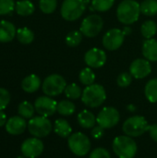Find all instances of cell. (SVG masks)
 <instances>
[{"label": "cell", "instance_id": "4fadbf2b", "mask_svg": "<svg viewBox=\"0 0 157 158\" xmlns=\"http://www.w3.org/2000/svg\"><path fill=\"white\" fill-rule=\"evenodd\" d=\"M35 111L43 117L53 116L57 109V102L50 96H40L34 102Z\"/></svg>", "mask_w": 157, "mask_h": 158}, {"label": "cell", "instance_id": "f546056e", "mask_svg": "<svg viewBox=\"0 0 157 158\" xmlns=\"http://www.w3.org/2000/svg\"><path fill=\"white\" fill-rule=\"evenodd\" d=\"M64 93H65L66 97L70 100H77V99L81 98L82 95L81 88L76 83H70V84L67 85Z\"/></svg>", "mask_w": 157, "mask_h": 158}, {"label": "cell", "instance_id": "8d00e7d4", "mask_svg": "<svg viewBox=\"0 0 157 158\" xmlns=\"http://www.w3.org/2000/svg\"><path fill=\"white\" fill-rule=\"evenodd\" d=\"M89 158H111V155L108 150L102 147H98L90 153Z\"/></svg>", "mask_w": 157, "mask_h": 158}, {"label": "cell", "instance_id": "e0dca14e", "mask_svg": "<svg viewBox=\"0 0 157 158\" xmlns=\"http://www.w3.org/2000/svg\"><path fill=\"white\" fill-rule=\"evenodd\" d=\"M17 33L15 26L6 20L0 21V43H8L12 41Z\"/></svg>", "mask_w": 157, "mask_h": 158}, {"label": "cell", "instance_id": "2e32d148", "mask_svg": "<svg viewBox=\"0 0 157 158\" xmlns=\"http://www.w3.org/2000/svg\"><path fill=\"white\" fill-rule=\"evenodd\" d=\"M28 124L24 118L20 116L11 117L6 123V131L11 135H19L23 133Z\"/></svg>", "mask_w": 157, "mask_h": 158}, {"label": "cell", "instance_id": "f1b7e54d", "mask_svg": "<svg viewBox=\"0 0 157 158\" xmlns=\"http://www.w3.org/2000/svg\"><path fill=\"white\" fill-rule=\"evenodd\" d=\"M79 80L83 85L89 86V85H92L94 83L95 74L92 70L91 68H85L81 70L80 74H79Z\"/></svg>", "mask_w": 157, "mask_h": 158}, {"label": "cell", "instance_id": "ac0fdd59", "mask_svg": "<svg viewBox=\"0 0 157 158\" xmlns=\"http://www.w3.org/2000/svg\"><path fill=\"white\" fill-rule=\"evenodd\" d=\"M142 50L145 59L152 62L157 61V41L155 39H146L143 44Z\"/></svg>", "mask_w": 157, "mask_h": 158}, {"label": "cell", "instance_id": "3957f363", "mask_svg": "<svg viewBox=\"0 0 157 158\" xmlns=\"http://www.w3.org/2000/svg\"><path fill=\"white\" fill-rule=\"evenodd\" d=\"M106 99V93L103 85L93 83L86 86L82 91L81 101L90 108H96L101 106Z\"/></svg>", "mask_w": 157, "mask_h": 158}, {"label": "cell", "instance_id": "74e56055", "mask_svg": "<svg viewBox=\"0 0 157 158\" xmlns=\"http://www.w3.org/2000/svg\"><path fill=\"white\" fill-rule=\"evenodd\" d=\"M105 135V129L102 128L101 126L97 125V126H94L92 131H91V136L93 137L94 139H101L103 136Z\"/></svg>", "mask_w": 157, "mask_h": 158}, {"label": "cell", "instance_id": "5bb4252c", "mask_svg": "<svg viewBox=\"0 0 157 158\" xmlns=\"http://www.w3.org/2000/svg\"><path fill=\"white\" fill-rule=\"evenodd\" d=\"M84 61L89 68L99 69L106 62V54L103 49L92 48L84 55Z\"/></svg>", "mask_w": 157, "mask_h": 158}, {"label": "cell", "instance_id": "836d02e7", "mask_svg": "<svg viewBox=\"0 0 157 158\" xmlns=\"http://www.w3.org/2000/svg\"><path fill=\"white\" fill-rule=\"evenodd\" d=\"M133 77L130 73L129 72H122L118 75L117 79V83L119 87L121 88H126L130 86L132 82Z\"/></svg>", "mask_w": 157, "mask_h": 158}, {"label": "cell", "instance_id": "b9f144b4", "mask_svg": "<svg viewBox=\"0 0 157 158\" xmlns=\"http://www.w3.org/2000/svg\"><path fill=\"white\" fill-rule=\"evenodd\" d=\"M127 108H128V110H130V112H134V111L136 110V107H135L133 105H130Z\"/></svg>", "mask_w": 157, "mask_h": 158}, {"label": "cell", "instance_id": "ffe728a7", "mask_svg": "<svg viewBox=\"0 0 157 158\" xmlns=\"http://www.w3.org/2000/svg\"><path fill=\"white\" fill-rule=\"evenodd\" d=\"M40 86H41V80L35 74H31L25 77L21 81L22 90L28 94H32L38 91Z\"/></svg>", "mask_w": 157, "mask_h": 158}, {"label": "cell", "instance_id": "9c48e42d", "mask_svg": "<svg viewBox=\"0 0 157 158\" xmlns=\"http://www.w3.org/2000/svg\"><path fill=\"white\" fill-rule=\"evenodd\" d=\"M104 27V20L99 15H89L87 16L81 24L80 31L81 33L89 38H93L100 33Z\"/></svg>", "mask_w": 157, "mask_h": 158}, {"label": "cell", "instance_id": "1f68e13d", "mask_svg": "<svg viewBox=\"0 0 157 158\" xmlns=\"http://www.w3.org/2000/svg\"><path fill=\"white\" fill-rule=\"evenodd\" d=\"M115 3V0H92V7L99 12L109 10Z\"/></svg>", "mask_w": 157, "mask_h": 158}, {"label": "cell", "instance_id": "52a82bcc", "mask_svg": "<svg viewBox=\"0 0 157 158\" xmlns=\"http://www.w3.org/2000/svg\"><path fill=\"white\" fill-rule=\"evenodd\" d=\"M28 131L29 132L36 138H44L48 136L52 130L53 125L52 122L45 117L37 116L31 118L28 122Z\"/></svg>", "mask_w": 157, "mask_h": 158}, {"label": "cell", "instance_id": "8992f818", "mask_svg": "<svg viewBox=\"0 0 157 158\" xmlns=\"http://www.w3.org/2000/svg\"><path fill=\"white\" fill-rule=\"evenodd\" d=\"M69 150L77 156H84L91 150L90 138L82 132H75L68 138Z\"/></svg>", "mask_w": 157, "mask_h": 158}, {"label": "cell", "instance_id": "cb8c5ba5", "mask_svg": "<svg viewBox=\"0 0 157 158\" xmlns=\"http://www.w3.org/2000/svg\"><path fill=\"white\" fill-rule=\"evenodd\" d=\"M144 94L150 103H157V78L150 80L144 88Z\"/></svg>", "mask_w": 157, "mask_h": 158}, {"label": "cell", "instance_id": "603a6c76", "mask_svg": "<svg viewBox=\"0 0 157 158\" xmlns=\"http://www.w3.org/2000/svg\"><path fill=\"white\" fill-rule=\"evenodd\" d=\"M76 111V106L72 101L62 100L57 103L56 112L63 117H69L73 115Z\"/></svg>", "mask_w": 157, "mask_h": 158}, {"label": "cell", "instance_id": "d4e9b609", "mask_svg": "<svg viewBox=\"0 0 157 158\" xmlns=\"http://www.w3.org/2000/svg\"><path fill=\"white\" fill-rule=\"evenodd\" d=\"M16 37L19 43L22 44H30L34 40V33L31 30H30L27 27H23L17 30Z\"/></svg>", "mask_w": 157, "mask_h": 158}, {"label": "cell", "instance_id": "7402d4cb", "mask_svg": "<svg viewBox=\"0 0 157 158\" xmlns=\"http://www.w3.org/2000/svg\"><path fill=\"white\" fill-rule=\"evenodd\" d=\"M15 9L17 14L20 16H30L34 12L35 7L30 0H20L16 3Z\"/></svg>", "mask_w": 157, "mask_h": 158}, {"label": "cell", "instance_id": "f35d334b", "mask_svg": "<svg viewBox=\"0 0 157 158\" xmlns=\"http://www.w3.org/2000/svg\"><path fill=\"white\" fill-rule=\"evenodd\" d=\"M147 131L150 134L151 139L157 143V124H153V125H149L148 126V130Z\"/></svg>", "mask_w": 157, "mask_h": 158}, {"label": "cell", "instance_id": "e575fe53", "mask_svg": "<svg viewBox=\"0 0 157 158\" xmlns=\"http://www.w3.org/2000/svg\"><path fill=\"white\" fill-rule=\"evenodd\" d=\"M14 0H0V16L12 13L15 8Z\"/></svg>", "mask_w": 157, "mask_h": 158}, {"label": "cell", "instance_id": "7a4b0ae2", "mask_svg": "<svg viewBox=\"0 0 157 158\" xmlns=\"http://www.w3.org/2000/svg\"><path fill=\"white\" fill-rule=\"evenodd\" d=\"M112 149L118 158H133L138 152L136 142L128 135L116 137L112 143Z\"/></svg>", "mask_w": 157, "mask_h": 158}, {"label": "cell", "instance_id": "277c9868", "mask_svg": "<svg viewBox=\"0 0 157 158\" xmlns=\"http://www.w3.org/2000/svg\"><path fill=\"white\" fill-rule=\"evenodd\" d=\"M89 0H64L61 6V16L68 21L77 20L84 13Z\"/></svg>", "mask_w": 157, "mask_h": 158}, {"label": "cell", "instance_id": "7c38bea8", "mask_svg": "<svg viewBox=\"0 0 157 158\" xmlns=\"http://www.w3.org/2000/svg\"><path fill=\"white\" fill-rule=\"evenodd\" d=\"M43 149H44L43 143L39 138L36 137L26 139L20 146L21 154L26 158L38 157L39 156L42 155Z\"/></svg>", "mask_w": 157, "mask_h": 158}, {"label": "cell", "instance_id": "4dcf8cb0", "mask_svg": "<svg viewBox=\"0 0 157 158\" xmlns=\"http://www.w3.org/2000/svg\"><path fill=\"white\" fill-rule=\"evenodd\" d=\"M82 36L81 31H72L66 36V44L69 47H76L82 42Z\"/></svg>", "mask_w": 157, "mask_h": 158}, {"label": "cell", "instance_id": "d6a6232c", "mask_svg": "<svg viewBox=\"0 0 157 158\" xmlns=\"http://www.w3.org/2000/svg\"><path fill=\"white\" fill-rule=\"evenodd\" d=\"M57 6V0H40L39 7L44 14L53 13Z\"/></svg>", "mask_w": 157, "mask_h": 158}, {"label": "cell", "instance_id": "ba28073f", "mask_svg": "<svg viewBox=\"0 0 157 158\" xmlns=\"http://www.w3.org/2000/svg\"><path fill=\"white\" fill-rule=\"evenodd\" d=\"M66 87L67 81L59 74H51L47 76L42 84L43 94L50 97L61 94L62 93H64Z\"/></svg>", "mask_w": 157, "mask_h": 158}, {"label": "cell", "instance_id": "d590c367", "mask_svg": "<svg viewBox=\"0 0 157 158\" xmlns=\"http://www.w3.org/2000/svg\"><path fill=\"white\" fill-rule=\"evenodd\" d=\"M10 102V94L7 90L0 88V111L6 108Z\"/></svg>", "mask_w": 157, "mask_h": 158}, {"label": "cell", "instance_id": "d6986e66", "mask_svg": "<svg viewBox=\"0 0 157 158\" xmlns=\"http://www.w3.org/2000/svg\"><path fill=\"white\" fill-rule=\"evenodd\" d=\"M77 120L79 125L83 129H93L96 124V117L88 109H84L78 114Z\"/></svg>", "mask_w": 157, "mask_h": 158}, {"label": "cell", "instance_id": "ab89813d", "mask_svg": "<svg viewBox=\"0 0 157 158\" xmlns=\"http://www.w3.org/2000/svg\"><path fill=\"white\" fill-rule=\"evenodd\" d=\"M6 116L3 111H0V127H3L6 123Z\"/></svg>", "mask_w": 157, "mask_h": 158}, {"label": "cell", "instance_id": "30bf717a", "mask_svg": "<svg viewBox=\"0 0 157 158\" xmlns=\"http://www.w3.org/2000/svg\"><path fill=\"white\" fill-rule=\"evenodd\" d=\"M120 120L119 111L113 106H105L101 109L96 117L97 125L101 126L105 130L111 129L118 124Z\"/></svg>", "mask_w": 157, "mask_h": 158}, {"label": "cell", "instance_id": "44dd1931", "mask_svg": "<svg viewBox=\"0 0 157 158\" xmlns=\"http://www.w3.org/2000/svg\"><path fill=\"white\" fill-rule=\"evenodd\" d=\"M54 131L61 138H68L72 133V128L64 118H57L54 124Z\"/></svg>", "mask_w": 157, "mask_h": 158}, {"label": "cell", "instance_id": "83f0119b", "mask_svg": "<svg viewBox=\"0 0 157 158\" xmlns=\"http://www.w3.org/2000/svg\"><path fill=\"white\" fill-rule=\"evenodd\" d=\"M34 111H35L34 106H32V104H31L28 101L21 102L18 106L19 115L24 118H30L31 119V118H33Z\"/></svg>", "mask_w": 157, "mask_h": 158}, {"label": "cell", "instance_id": "5b68a950", "mask_svg": "<svg viewBox=\"0 0 157 158\" xmlns=\"http://www.w3.org/2000/svg\"><path fill=\"white\" fill-rule=\"evenodd\" d=\"M148 121L144 117L133 116L124 121L122 125V131L125 135L135 138L144 134L148 130Z\"/></svg>", "mask_w": 157, "mask_h": 158}, {"label": "cell", "instance_id": "6da1fadb", "mask_svg": "<svg viewBox=\"0 0 157 158\" xmlns=\"http://www.w3.org/2000/svg\"><path fill=\"white\" fill-rule=\"evenodd\" d=\"M140 14L141 6L136 0H123L117 8L118 19L127 26L136 22Z\"/></svg>", "mask_w": 157, "mask_h": 158}, {"label": "cell", "instance_id": "9a60e30c", "mask_svg": "<svg viewBox=\"0 0 157 158\" xmlns=\"http://www.w3.org/2000/svg\"><path fill=\"white\" fill-rule=\"evenodd\" d=\"M152 72V66L150 61L143 58L135 59L130 66V73L137 80L144 79Z\"/></svg>", "mask_w": 157, "mask_h": 158}, {"label": "cell", "instance_id": "60d3db41", "mask_svg": "<svg viewBox=\"0 0 157 158\" xmlns=\"http://www.w3.org/2000/svg\"><path fill=\"white\" fill-rule=\"evenodd\" d=\"M123 32L125 33V35H129V34L131 32V29H130V27H128V26H127V27H125V28H124Z\"/></svg>", "mask_w": 157, "mask_h": 158}, {"label": "cell", "instance_id": "4316f807", "mask_svg": "<svg viewBox=\"0 0 157 158\" xmlns=\"http://www.w3.org/2000/svg\"><path fill=\"white\" fill-rule=\"evenodd\" d=\"M141 12L149 17L157 14V0H143L141 4Z\"/></svg>", "mask_w": 157, "mask_h": 158}, {"label": "cell", "instance_id": "8fae6325", "mask_svg": "<svg viewBox=\"0 0 157 158\" xmlns=\"http://www.w3.org/2000/svg\"><path fill=\"white\" fill-rule=\"evenodd\" d=\"M125 33L123 31L114 28L109 31H107L105 35L103 36V45L106 50L109 51H115L118 50L124 43L125 40Z\"/></svg>", "mask_w": 157, "mask_h": 158}, {"label": "cell", "instance_id": "484cf974", "mask_svg": "<svg viewBox=\"0 0 157 158\" xmlns=\"http://www.w3.org/2000/svg\"><path fill=\"white\" fill-rule=\"evenodd\" d=\"M142 35L145 39H152L157 32V25L154 20H146L141 27Z\"/></svg>", "mask_w": 157, "mask_h": 158}]
</instances>
